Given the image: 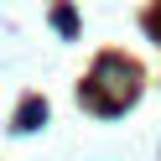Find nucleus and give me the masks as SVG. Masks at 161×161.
<instances>
[{"label":"nucleus","instance_id":"1","mask_svg":"<svg viewBox=\"0 0 161 161\" xmlns=\"http://www.w3.org/2000/svg\"><path fill=\"white\" fill-rule=\"evenodd\" d=\"M36 119H47V104L26 99V104H21V114H16V130H36Z\"/></svg>","mask_w":161,"mask_h":161}]
</instances>
